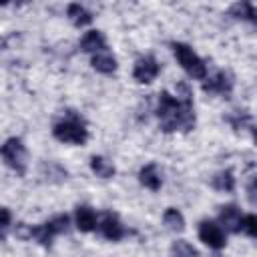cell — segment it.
<instances>
[{
    "mask_svg": "<svg viewBox=\"0 0 257 257\" xmlns=\"http://www.w3.org/2000/svg\"><path fill=\"white\" fill-rule=\"evenodd\" d=\"M171 253H173L175 257H197V255H199L197 249H195L191 243L183 241V239H179V241H175V243L171 245Z\"/></svg>",
    "mask_w": 257,
    "mask_h": 257,
    "instance_id": "20",
    "label": "cell"
},
{
    "mask_svg": "<svg viewBox=\"0 0 257 257\" xmlns=\"http://www.w3.org/2000/svg\"><path fill=\"white\" fill-rule=\"evenodd\" d=\"M90 169H92V173H94L96 177H100V179H110V177L114 175V165H112L108 159L98 157V155H94V157L90 159Z\"/></svg>",
    "mask_w": 257,
    "mask_h": 257,
    "instance_id": "14",
    "label": "cell"
},
{
    "mask_svg": "<svg viewBox=\"0 0 257 257\" xmlns=\"http://www.w3.org/2000/svg\"><path fill=\"white\" fill-rule=\"evenodd\" d=\"M157 74H159V64H157V60L153 56H143V58L137 60L135 70H133V76H135L137 82H145L147 84Z\"/></svg>",
    "mask_w": 257,
    "mask_h": 257,
    "instance_id": "6",
    "label": "cell"
},
{
    "mask_svg": "<svg viewBox=\"0 0 257 257\" xmlns=\"http://www.w3.org/2000/svg\"><path fill=\"white\" fill-rule=\"evenodd\" d=\"M32 237H34L40 245L50 247L52 237H54V231L50 229V225H48V223H44V225H40V227H34V229H32Z\"/></svg>",
    "mask_w": 257,
    "mask_h": 257,
    "instance_id": "19",
    "label": "cell"
},
{
    "mask_svg": "<svg viewBox=\"0 0 257 257\" xmlns=\"http://www.w3.org/2000/svg\"><path fill=\"white\" fill-rule=\"evenodd\" d=\"M199 239H201L205 245H209L211 249H223L225 243H227L223 229H221L219 225L211 223V221H203V223L199 225Z\"/></svg>",
    "mask_w": 257,
    "mask_h": 257,
    "instance_id": "5",
    "label": "cell"
},
{
    "mask_svg": "<svg viewBox=\"0 0 257 257\" xmlns=\"http://www.w3.org/2000/svg\"><path fill=\"white\" fill-rule=\"evenodd\" d=\"M106 46V40H104V34L100 30H88L82 40H80V48L84 52H102V48Z\"/></svg>",
    "mask_w": 257,
    "mask_h": 257,
    "instance_id": "9",
    "label": "cell"
},
{
    "mask_svg": "<svg viewBox=\"0 0 257 257\" xmlns=\"http://www.w3.org/2000/svg\"><path fill=\"white\" fill-rule=\"evenodd\" d=\"M52 135L62 143H74V145H84L86 139H88L84 122L74 114H70L68 118L56 122L54 128H52Z\"/></svg>",
    "mask_w": 257,
    "mask_h": 257,
    "instance_id": "2",
    "label": "cell"
},
{
    "mask_svg": "<svg viewBox=\"0 0 257 257\" xmlns=\"http://www.w3.org/2000/svg\"><path fill=\"white\" fill-rule=\"evenodd\" d=\"M46 223L50 225V229L54 231V235H58V233H62V231L68 229V217L66 215H58V217H54V219H50Z\"/></svg>",
    "mask_w": 257,
    "mask_h": 257,
    "instance_id": "22",
    "label": "cell"
},
{
    "mask_svg": "<svg viewBox=\"0 0 257 257\" xmlns=\"http://www.w3.org/2000/svg\"><path fill=\"white\" fill-rule=\"evenodd\" d=\"M213 187H215L217 191H225V193L233 191V189H235V177H233V173H231V171H221V173H217V175L213 177Z\"/></svg>",
    "mask_w": 257,
    "mask_h": 257,
    "instance_id": "17",
    "label": "cell"
},
{
    "mask_svg": "<svg viewBox=\"0 0 257 257\" xmlns=\"http://www.w3.org/2000/svg\"><path fill=\"white\" fill-rule=\"evenodd\" d=\"M74 223H76V229H78V231H82V233H90V231L96 229V213H94L90 207L82 205V207L76 209Z\"/></svg>",
    "mask_w": 257,
    "mask_h": 257,
    "instance_id": "8",
    "label": "cell"
},
{
    "mask_svg": "<svg viewBox=\"0 0 257 257\" xmlns=\"http://www.w3.org/2000/svg\"><path fill=\"white\" fill-rule=\"evenodd\" d=\"M173 52H175L179 64L183 66V70H185L191 78H199V80L205 78L207 66H205V62L193 52V48H189V46L183 44V42H173Z\"/></svg>",
    "mask_w": 257,
    "mask_h": 257,
    "instance_id": "3",
    "label": "cell"
},
{
    "mask_svg": "<svg viewBox=\"0 0 257 257\" xmlns=\"http://www.w3.org/2000/svg\"><path fill=\"white\" fill-rule=\"evenodd\" d=\"M159 124L165 133L171 131H189L195 124V114L191 106V98H175L169 92L159 94V108H157Z\"/></svg>",
    "mask_w": 257,
    "mask_h": 257,
    "instance_id": "1",
    "label": "cell"
},
{
    "mask_svg": "<svg viewBox=\"0 0 257 257\" xmlns=\"http://www.w3.org/2000/svg\"><path fill=\"white\" fill-rule=\"evenodd\" d=\"M2 159L18 175H24V171H26V149H24L20 139L12 137L2 145Z\"/></svg>",
    "mask_w": 257,
    "mask_h": 257,
    "instance_id": "4",
    "label": "cell"
},
{
    "mask_svg": "<svg viewBox=\"0 0 257 257\" xmlns=\"http://www.w3.org/2000/svg\"><path fill=\"white\" fill-rule=\"evenodd\" d=\"M229 12L235 16V18H241V20H249L253 24H257V10L253 8V4L249 2H237L229 8Z\"/></svg>",
    "mask_w": 257,
    "mask_h": 257,
    "instance_id": "15",
    "label": "cell"
},
{
    "mask_svg": "<svg viewBox=\"0 0 257 257\" xmlns=\"http://www.w3.org/2000/svg\"><path fill=\"white\" fill-rule=\"evenodd\" d=\"M163 223L171 231H183L185 229V219L177 209H167L165 215H163Z\"/></svg>",
    "mask_w": 257,
    "mask_h": 257,
    "instance_id": "18",
    "label": "cell"
},
{
    "mask_svg": "<svg viewBox=\"0 0 257 257\" xmlns=\"http://www.w3.org/2000/svg\"><path fill=\"white\" fill-rule=\"evenodd\" d=\"M251 135H253V139H255V143H257V126L251 128Z\"/></svg>",
    "mask_w": 257,
    "mask_h": 257,
    "instance_id": "24",
    "label": "cell"
},
{
    "mask_svg": "<svg viewBox=\"0 0 257 257\" xmlns=\"http://www.w3.org/2000/svg\"><path fill=\"white\" fill-rule=\"evenodd\" d=\"M139 181L151 191H159L161 189V175H159L155 165H145L141 169V173H139Z\"/></svg>",
    "mask_w": 257,
    "mask_h": 257,
    "instance_id": "12",
    "label": "cell"
},
{
    "mask_svg": "<svg viewBox=\"0 0 257 257\" xmlns=\"http://www.w3.org/2000/svg\"><path fill=\"white\" fill-rule=\"evenodd\" d=\"M8 225H10V213H8V209H2V231L4 233H6Z\"/></svg>",
    "mask_w": 257,
    "mask_h": 257,
    "instance_id": "23",
    "label": "cell"
},
{
    "mask_svg": "<svg viewBox=\"0 0 257 257\" xmlns=\"http://www.w3.org/2000/svg\"><path fill=\"white\" fill-rule=\"evenodd\" d=\"M241 211L235 207V205H227V207H223L221 209V213H219V221L229 229V231H233V233H237V231H241Z\"/></svg>",
    "mask_w": 257,
    "mask_h": 257,
    "instance_id": "10",
    "label": "cell"
},
{
    "mask_svg": "<svg viewBox=\"0 0 257 257\" xmlns=\"http://www.w3.org/2000/svg\"><path fill=\"white\" fill-rule=\"evenodd\" d=\"M90 62H92L94 70L104 72V74H110V72L116 70V60H114V56L110 52H96V54H92Z\"/></svg>",
    "mask_w": 257,
    "mask_h": 257,
    "instance_id": "13",
    "label": "cell"
},
{
    "mask_svg": "<svg viewBox=\"0 0 257 257\" xmlns=\"http://www.w3.org/2000/svg\"><path fill=\"white\" fill-rule=\"evenodd\" d=\"M253 187H257V179H255V183H253Z\"/></svg>",
    "mask_w": 257,
    "mask_h": 257,
    "instance_id": "25",
    "label": "cell"
},
{
    "mask_svg": "<svg viewBox=\"0 0 257 257\" xmlns=\"http://www.w3.org/2000/svg\"><path fill=\"white\" fill-rule=\"evenodd\" d=\"M241 231L257 239V215H245L241 219Z\"/></svg>",
    "mask_w": 257,
    "mask_h": 257,
    "instance_id": "21",
    "label": "cell"
},
{
    "mask_svg": "<svg viewBox=\"0 0 257 257\" xmlns=\"http://www.w3.org/2000/svg\"><path fill=\"white\" fill-rule=\"evenodd\" d=\"M68 18L74 26H84V24L92 22V14L80 4H70L68 6Z\"/></svg>",
    "mask_w": 257,
    "mask_h": 257,
    "instance_id": "16",
    "label": "cell"
},
{
    "mask_svg": "<svg viewBox=\"0 0 257 257\" xmlns=\"http://www.w3.org/2000/svg\"><path fill=\"white\" fill-rule=\"evenodd\" d=\"M100 233L108 239V241H118L124 237V227L120 225L118 217L112 215V213H106L102 217V223H100Z\"/></svg>",
    "mask_w": 257,
    "mask_h": 257,
    "instance_id": "7",
    "label": "cell"
},
{
    "mask_svg": "<svg viewBox=\"0 0 257 257\" xmlns=\"http://www.w3.org/2000/svg\"><path fill=\"white\" fill-rule=\"evenodd\" d=\"M203 88H205L207 92L229 94V92H231V88H233V82H231V78H229L225 72H219V74H215L213 78H209V82H205V84H203Z\"/></svg>",
    "mask_w": 257,
    "mask_h": 257,
    "instance_id": "11",
    "label": "cell"
}]
</instances>
